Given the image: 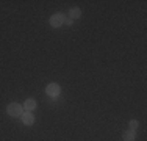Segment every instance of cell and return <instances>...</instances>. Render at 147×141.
Here are the masks:
<instances>
[{"label": "cell", "mask_w": 147, "mask_h": 141, "mask_svg": "<svg viewBox=\"0 0 147 141\" xmlns=\"http://www.w3.org/2000/svg\"><path fill=\"white\" fill-rule=\"evenodd\" d=\"M8 115L13 116V118H17V116H22V107H20L19 104H16V102H13V104L8 105Z\"/></svg>", "instance_id": "1"}, {"label": "cell", "mask_w": 147, "mask_h": 141, "mask_svg": "<svg viewBox=\"0 0 147 141\" xmlns=\"http://www.w3.org/2000/svg\"><path fill=\"white\" fill-rule=\"evenodd\" d=\"M63 24H64V16H63L61 13H57L50 17V25L52 27H59V25H63Z\"/></svg>", "instance_id": "2"}, {"label": "cell", "mask_w": 147, "mask_h": 141, "mask_svg": "<svg viewBox=\"0 0 147 141\" xmlns=\"http://www.w3.org/2000/svg\"><path fill=\"white\" fill-rule=\"evenodd\" d=\"M45 91H47V94H49V96L55 97V96H58V94H59L61 88H59V85H58V83H50V85H47Z\"/></svg>", "instance_id": "3"}, {"label": "cell", "mask_w": 147, "mask_h": 141, "mask_svg": "<svg viewBox=\"0 0 147 141\" xmlns=\"http://www.w3.org/2000/svg\"><path fill=\"white\" fill-rule=\"evenodd\" d=\"M22 121H24L25 125H31L34 122V118H33V115H31L30 111H27L25 115H22Z\"/></svg>", "instance_id": "4"}, {"label": "cell", "mask_w": 147, "mask_h": 141, "mask_svg": "<svg viewBox=\"0 0 147 141\" xmlns=\"http://www.w3.org/2000/svg\"><path fill=\"white\" fill-rule=\"evenodd\" d=\"M135 130H127V132H124V135H122V138L124 141H133L135 140Z\"/></svg>", "instance_id": "5"}, {"label": "cell", "mask_w": 147, "mask_h": 141, "mask_svg": "<svg viewBox=\"0 0 147 141\" xmlns=\"http://www.w3.org/2000/svg\"><path fill=\"white\" fill-rule=\"evenodd\" d=\"M36 108V102H34V99H27L25 100V110L27 111H31Z\"/></svg>", "instance_id": "6"}, {"label": "cell", "mask_w": 147, "mask_h": 141, "mask_svg": "<svg viewBox=\"0 0 147 141\" xmlns=\"http://www.w3.org/2000/svg\"><path fill=\"white\" fill-rule=\"evenodd\" d=\"M80 14H82V11H80V8H72L71 9V19H78Z\"/></svg>", "instance_id": "7"}, {"label": "cell", "mask_w": 147, "mask_h": 141, "mask_svg": "<svg viewBox=\"0 0 147 141\" xmlns=\"http://www.w3.org/2000/svg\"><path fill=\"white\" fill-rule=\"evenodd\" d=\"M136 127H138V121H135V119L130 121V129L133 130V129H136Z\"/></svg>", "instance_id": "8"}, {"label": "cell", "mask_w": 147, "mask_h": 141, "mask_svg": "<svg viewBox=\"0 0 147 141\" xmlns=\"http://www.w3.org/2000/svg\"><path fill=\"white\" fill-rule=\"evenodd\" d=\"M64 22L67 24V25H71V24H72V19H71V17H67V19H64Z\"/></svg>", "instance_id": "9"}]
</instances>
